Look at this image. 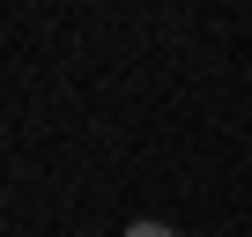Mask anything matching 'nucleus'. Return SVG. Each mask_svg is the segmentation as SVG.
<instances>
[{
    "label": "nucleus",
    "mask_w": 252,
    "mask_h": 237,
    "mask_svg": "<svg viewBox=\"0 0 252 237\" xmlns=\"http://www.w3.org/2000/svg\"><path fill=\"white\" fill-rule=\"evenodd\" d=\"M126 237H171L163 222H134V230H126Z\"/></svg>",
    "instance_id": "1"
}]
</instances>
